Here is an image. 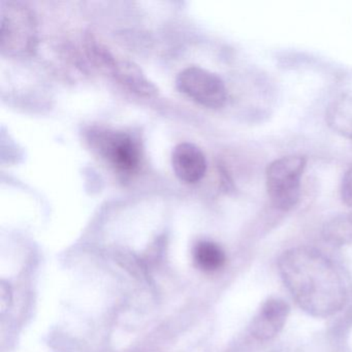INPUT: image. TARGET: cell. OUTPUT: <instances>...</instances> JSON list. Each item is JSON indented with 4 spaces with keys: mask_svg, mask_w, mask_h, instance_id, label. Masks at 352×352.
<instances>
[{
    "mask_svg": "<svg viewBox=\"0 0 352 352\" xmlns=\"http://www.w3.org/2000/svg\"><path fill=\"white\" fill-rule=\"evenodd\" d=\"M172 166L176 176L188 184L199 182L207 172L205 154L191 143H181L174 148Z\"/></svg>",
    "mask_w": 352,
    "mask_h": 352,
    "instance_id": "52a82bcc",
    "label": "cell"
},
{
    "mask_svg": "<svg viewBox=\"0 0 352 352\" xmlns=\"http://www.w3.org/2000/svg\"><path fill=\"white\" fill-rule=\"evenodd\" d=\"M327 121L333 131L352 140V96L345 94L333 100L327 108Z\"/></svg>",
    "mask_w": 352,
    "mask_h": 352,
    "instance_id": "9c48e42d",
    "label": "cell"
},
{
    "mask_svg": "<svg viewBox=\"0 0 352 352\" xmlns=\"http://www.w3.org/2000/svg\"><path fill=\"white\" fill-rule=\"evenodd\" d=\"M289 314V306L281 298H269L261 307L251 323V335L259 341H270L285 325Z\"/></svg>",
    "mask_w": 352,
    "mask_h": 352,
    "instance_id": "8992f818",
    "label": "cell"
},
{
    "mask_svg": "<svg viewBox=\"0 0 352 352\" xmlns=\"http://www.w3.org/2000/svg\"><path fill=\"white\" fill-rule=\"evenodd\" d=\"M176 85L182 94L206 108H221L228 100L224 82L215 74L201 67L183 69L177 77Z\"/></svg>",
    "mask_w": 352,
    "mask_h": 352,
    "instance_id": "5b68a950",
    "label": "cell"
},
{
    "mask_svg": "<svg viewBox=\"0 0 352 352\" xmlns=\"http://www.w3.org/2000/svg\"><path fill=\"white\" fill-rule=\"evenodd\" d=\"M323 238L333 245L352 244V214H343L323 226Z\"/></svg>",
    "mask_w": 352,
    "mask_h": 352,
    "instance_id": "8fae6325",
    "label": "cell"
},
{
    "mask_svg": "<svg viewBox=\"0 0 352 352\" xmlns=\"http://www.w3.org/2000/svg\"><path fill=\"white\" fill-rule=\"evenodd\" d=\"M341 197L344 203L352 208V168L347 170L342 179Z\"/></svg>",
    "mask_w": 352,
    "mask_h": 352,
    "instance_id": "7c38bea8",
    "label": "cell"
},
{
    "mask_svg": "<svg viewBox=\"0 0 352 352\" xmlns=\"http://www.w3.org/2000/svg\"><path fill=\"white\" fill-rule=\"evenodd\" d=\"M90 145L119 174L131 176L140 168L141 147L129 133L98 129L89 133Z\"/></svg>",
    "mask_w": 352,
    "mask_h": 352,
    "instance_id": "277c9868",
    "label": "cell"
},
{
    "mask_svg": "<svg viewBox=\"0 0 352 352\" xmlns=\"http://www.w3.org/2000/svg\"><path fill=\"white\" fill-rule=\"evenodd\" d=\"M193 259L201 271L214 273L226 263V257L221 247L210 241H201L193 249Z\"/></svg>",
    "mask_w": 352,
    "mask_h": 352,
    "instance_id": "30bf717a",
    "label": "cell"
},
{
    "mask_svg": "<svg viewBox=\"0 0 352 352\" xmlns=\"http://www.w3.org/2000/svg\"><path fill=\"white\" fill-rule=\"evenodd\" d=\"M38 22L34 12L19 3L1 5L0 49L10 57H28L38 48Z\"/></svg>",
    "mask_w": 352,
    "mask_h": 352,
    "instance_id": "7a4b0ae2",
    "label": "cell"
},
{
    "mask_svg": "<svg viewBox=\"0 0 352 352\" xmlns=\"http://www.w3.org/2000/svg\"><path fill=\"white\" fill-rule=\"evenodd\" d=\"M306 164L304 156L288 155L274 160L267 166L265 182L274 207L281 211L296 207L300 197V181Z\"/></svg>",
    "mask_w": 352,
    "mask_h": 352,
    "instance_id": "3957f363",
    "label": "cell"
},
{
    "mask_svg": "<svg viewBox=\"0 0 352 352\" xmlns=\"http://www.w3.org/2000/svg\"><path fill=\"white\" fill-rule=\"evenodd\" d=\"M109 72L119 83L138 96L152 98L157 94V88L146 77L142 69L131 61L115 59Z\"/></svg>",
    "mask_w": 352,
    "mask_h": 352,
    "instance_id": "ba28073f",
    "label": "cell"
},
{
    "mask_svg": "<svg viewBox=\"0 0 352 352\" xmlns=\"http://www.w3.org/2000/svg\"><path fill=\"white\" fill-rule=\"evenodd\" d=\"M279 273L296 304L314 317L331 316L345 306V284L333 263L320 251L296 247L278 261Z\"/></svg>",
    "mask_w": 352,
    "mask_h": 352,
    "instance_id": "6da1fadb",
    "label": "cell"
}]
</instances>
